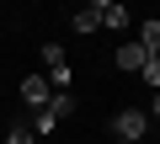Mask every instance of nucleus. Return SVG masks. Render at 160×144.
<instances>
[{
	"label": "nucleus",
	"instance_id": "nucleus-1",
	"mask_svg": "<svg viewBox=\"0 0 160 144\" xmlns=\"http://www.w3.org/2000/svg\"><path fill=\"white\" fill-rule=\"evenodd\" d=\"M144 133H149V112H139V107L112 112V139L118 144H144Z\"/></svg>",
	"mask_w": 160,
	"mask_h": 144
},
{
	"label": "nucleus",
	"instance_id": "nucleus-2",
	"mask_svg": "<svg viewBox=\"0 0 160 144\" xmlns=\"http://www.w3.org/2000/svg\"><path fill=\"white\" fill-rule=\"evenodd\" d=\"M96 16H102V27H112V32H128V27H133L128 6H118V0H96Z\"/></svg>",
	"mask_w": 160,
	"mask_h": 144
},
{
	"label": "nucleus",
	"instance_id": "nucleus-3",
	"mask_svg": "<svg viewBox=\"0 0 160 144\" xmlns=\"http://www.w3.org/2000/svg\"><path fill=\"white\" fill-rule=\"evenodd\" d=\"M48 96H53V91H48V80H43V75H27V80H22V107L43 112V107H48Z\"/></svg>",
	"mask_w": 160,
	"mask_h": 144
},
{
	"label": "nucleus",
	"instance_id": "nucleus-4",
	"mask_svg": "<svg viewBox=\"0 0 160 144\" xmlns=\"http://www.w3.org/2000/svg\"><path fill=\"white\" fill-rule=\"evenodd\" d=\"M144 59H149V53H144L139 43H123V48L112 53V64L123 69V75H139V69H144Z\"/></svg>",
	"mask_w": 160,
	"mask_h": 144
},
{
	"label": "nucleus",
	"instance_id": "nucleus-5",
	"mask_svg": "<svg viewBox=\"0 0 160 144\" xmlns=\"http://www.w3.org/2000/svg\"><path fill=\"white\" fill-rule=\"evenodd\" d=\"M133 43H139V48H144L149 59H160V22H155V16H144V22H139V37H133Z\"/></svg>",
	"mask_w": 160,
	"mask_h": 144
},
{
	"label": "nucleus",
	"instance_id": "nucleus-6",
	"mask_svg": "<svg viewBox=\"0 0 160 144\" xmlns=\"http://www.w3.org/2000/svg\"><path fill=\"white\" fill-rule=\"evenodd\" d=\"M43 80H48V91H69V86H75V69H69V59L48 64V75H43Z\"/></svg>",
	"mask_w": 160,
	"mask_h": 144
},
{
	"label": "nucleus",
	"instance_id": "nucleus-7",
	"mask_svg": "<svg viewBox=\"0 0 160 144\" xmlns=\"http://www.w3.org/2000/svg\"><path fill=\"white\" fill-rule=\"evenodd\" d=\"M69 27H75V32H80V37H91V32H96V27H102V16H96V6H80V11H75V16H69Z\"/></svg>",
	"mask_w": 160,
	"mask_h": 144
},
{
	"label": "nucleus",
	"instance_id": "nucleus-8",
	"mask_svg": "<svg viewBox=\"0 0 160 144\" xmlns=\"http://www.w3.org/2000/svg\"><path fill=\"white\" fill-rule=\"evenodd\" d=\"M48 112H53V123H64V117L75 112V96H69V91H53V96H48Z\"/></svg>",
	"mask_w": 160,
	"mask_h": 144
},
{
	"label": "nucleus",
	"instance_id": "nucleus-9",
	"mask_svg": "<svg viewBox=\"0 0 160 144\" xmlns=\"http://www.w3.org/2000/svg\"><path fill=\"white\" fill-rule=\"evenodd\" d=\"M53 128H59V123H53V112H48V107H43V112H32V139H48Z\"/></svg>",
	"mask_w": 160,
	"mask_h": 144
},
{
	"label": "nucleus",
	"instance_id": "nucleus-10",
	"mask_svg": "<svg viewBox=\"0 0 160 144\" xmlns=\"http://www.w3.org/2000/svg\"><path fill=\"white\" fill-rule=\"evenodd\" d=\"M139 80H144L149 91H160V59H144V69H139Z\"/></svg>",
	"mask_w": 160,
	"mask_h": 144
},
{
	"label": "nucleus",
	"instance_id": "nucleus-11",
	"mask_svg": "<svg viewBox=\"0 0 160 144\" xmlns=\"http://www.w3.org/2000/svg\"><path fill=\"white\" fill-rule=\"evenodd\" d=\"M6 144H38V139H32V128H11V133H6Z\"/></svg>",
	"mask_w": 160,
	"mask_h": 144
},
{
	"label": "nucleus",
	"instance_id": "nucleus-12",
	"mask_svg": "<svg viewBox=\"0 0 160 144\" xmlns=\"http://www.w3.org/2000/svg\"><path fill=\"white\" fill-rule=\"evenodd\" d=\"M149 117H160V91H155V96H149Z\"/></svg>",
	"mask_w": 160,
	"mask_h": 144
}]
</instances>
